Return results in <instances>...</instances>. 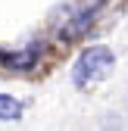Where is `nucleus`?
I'll list each match as a JSON object with an SVG mask.
<instances>
[{
    "label": "nucleus",
    "mask_w": 128,
    "mask_h": 131,
    "mask_svg": "<svg viewBox=\"0 0 128 131\" xmlns=\"http://www.w3.org/2000/svg\"><path fill=\"white\" fill-rule=\"evenodd\" d=\"M38 56H41V44H31V47H25L22 53H0V62L3 66H9V69H31V66L38 62Z\"/></svg>",
    "instance_id": "nucleus-2"
},
{
    "label": "nucleus",
    "mask_w": 128,
    "mask_h": 131,
    "mask_svg": "<svg viewBox=\"0 0 128 131\" xmlns=\"http://www.w3.org/2000/svg\"><path fill=\"white\" fill-rule=\"evenodd\" d=\"M19 116H22V103L16 97H9V94H0V119L3 122H16Z\"/></svg>",
    "instance_id": "nucleus-3"
},
{
    "label": "nucleus",
    "mask_w": 128,
    "mask_h": 131,
    "mask_svg": "<svg viewBox=\"0 0 128 131\" xmlns=\"http://www.w3.org/2000/svg\"><path fill=\"white\" fill-rule=\"evenodd\" d=\"M113 66H116L113 50L103 47V44H94V47H88V50L78 53V59H75V66H72V84H75L78 91H88V88L97 84V81L109 78Z\"/></svg>",
    "instance_id": "nucleus-1"
}]
</instances>
